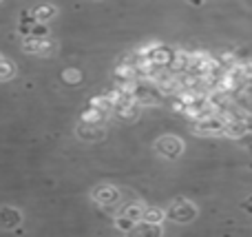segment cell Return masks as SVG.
I'll list each match as a JSON object with an SVG mask.
<instances>
[{
    "mask_svg": "<svg viewBox=\"0 0 252 237\" xmlns=\"http://www.w3.org/2000/svg\"><path fill=\"white\" fill-rule=\"evenodd\" d=\"M195 133H199V135H221L223 133V127H226V122H223L221 115H208V118H201V120H195Z\"/></svg>",
    "mask_w": 252,
    "mask_h": 237,
    "instance_id": "6da1fadb",
    "label": "cell"
},
{
    "mask_svg": "<svg viewBox=\"0 0 252 237\" xmlns=\"http://www.w3.org/2000/svg\"><path fill=\"white\" fill-rule=\"evenodd\" d=\"M195 215H197V208L190 202H182V200L168 208V217L175 222H190L195 220Z\"/></svg>",
    "mask_w": 252,
    "mask_h": 237,
    "instance_id": "7a4b0ae2",
    "label": "cell"
},
{
    "mask_svg": "<svg viewBox=\"0 0 252 237\" xmlns=\"http://www.w3.org/2000/svg\"><path fill=\"white\" fill-rule=\"evenodd\" d=\"M148 58L153 60L155 67H159V69H168L170 62H173V58H175V51L170 47H164V44H155L153 51L148 53Z\"/></svg>",
    "mask_w": 252,
    "mask_h": 237,
    "instance_id": "3957f363",
    "label": "cell"
},
{
    "mask_svg": "<svg viewBox=\"0 0 252 237\" xmlns=\"http://www.w3.org/2000/svg\"><path fill=\"white\" fill-rule=\"evenodd\" d=\"M182 149H184L182 142L173 135H166L157 142V151H159L161 155H166V158H177V155L182 153Z\"/></svg>",
    "mask_w": 252,
    "mask_h": 237,
    "instance_id": "277c9868",
    "label": "cell"
},
{
    "mask_svg": "<svg viewBox=\"0 0 252 237\" xmlns=\"http://www.w3.org/2000/svg\"><path fill=\"white\" fill-rule=\"evenodd\" d=\"M22 49H25L27 53H49L51 51V40L49 38H35V35H27Z\"/></svg>",
    "mask_w": 252,
    "mask_h": 237,
    "instance_id": "5b68a950",
    "label": "cell"
},
{
    "mask_svg": "<svg viewBox=\"0 0 252 237\" xmlns=\"http://www.w3.org/2000/svg\"><path fill=\"white\" fill-rule=\"evenodd\" d=\"M104 115H106L104 111H100V109L89 104V109H84V113H82V122L84 124H100L102 120H104Z\"/></svg>",
    "mask_w": 252,
    "mask_h": 237,
    "instance_id": "8992f818",
    "label": "cell"
},
{
    "mask_svg": "<svg viewBox=\"0 0 252 237\" xmlns=\"http://www.w3.org/2000/svg\"><path fill=\"white\" fill-rule=\"evenodd\" d=\"M95 200L100 204H115V200H118V191L111 189V186H102V189L95 191Z\"/></svg>",
    "mask_w": 252,
    "mask_h": 237,
    "instance_id": "52a82bcc",
    "label": "cell"
},
{
    "mask_svg": "<svg viewBox=\"0 0 252 237\" xmlns=\"http://www.w3.org/2000/svg\"><path fill=\"white\" fill-rule=\"evenodd\" d=\"M33 16L38 22H49L56 16V7H51V4H40V7L33 9Z\"/></svg>",
    "mask_w": 252,
    "mask_h": 237,
    "instance_id": "ba28073f",
    "label": "cell"
},
{
    "mask_svg": "<svg viewBox=\"0 0 252 237\" xmlns=\"http://www.w3.org/2000/svg\"><path fill=\"white\" fill-rule=\"evenodd\" d=\"M161 217H164V213L159 208H144L142 213V222H148V224H159Z\"/></svg>",
    "mask_w": 252,
    "mask_h": 237,
    "instance_id": "9c48e42d",
    "label": "cell"
},
{
    "mask_svg": "<svg viewBox=\"0 0 252 237\" xmlns=\"http://www.w3.org/2000/svg\"><path fill=\"white\" fill-rule=\"evenodd\" d=\"M80 135L87 137V140H97V137H102V131L97 124H87V127H80Z\"/></svg>",
    "mask_w": 252,
    "mask_h": 237,
    "instance_id": "30bf717a",
    "label": "cell"
},
{
    "mask_svg": "<svg viewBox=\"0 0 252 237\" xmlns=\"http://www.w3.org/2000/svg\"><path fill=\"white\" fill-rule=\"evenodd\" d=\"M142 213H144V206H139V204H133V206H126L124 208L122 215L130 217V220H135V222H142Z\"/></svg>",
    "mask_w": 252,
    "mask_h": 237,
    "instance_id": "8fae6325",
    "label": "cell"
},
{
    "mask_svg": "<svg viewBox=\"0 0 252 237\" xmlns=\"http://www.w3.org/2000/svg\"><path fill=\"white\" fill-rule=\"evenodd\" d=\"M115 226H118L120 231H124V233H130V231L135 229V220H130V217H126V215H120L118 220H115Z\"/></svg>",
    "mask_w": 252,
    "mask_h": 237,
    "instance_id": "7c38bea8",
    "label": "cell"
},
{
    "mask_svg": "<svg viewBox=\"0 0 252 237\" xmlns=\"http://www.w3.org/2000/svg\"><path fill=\"white\" fill-rule=\"evenodd\" d=\"M29 35H35V38H49V27L44 25V22H33Z\"/></svg>",
    "mask_w": 252,
    "mask_h": 237,
    "instance_id": "4fadbf2b",
    "label": "cell"
},
{
    "mask_svg": "<svg viewBox=\"0 0 252 237\" xmlns=\"http://www.w3.org/2000/svg\"><path fill=\"white\" fill-rule=\"evenodd\" d=\"M62 75H64V80H66L69 84H78L80 80H82V73H80L78 69H66Z\"/></svg>",
    "mask_w": 252,
    "mask_h": 237,
    "instance_id": "5bb4252c",
    "label": "cell"
},
{
    "mask_svg": "<svg viewBox=\"0 0 252 237\" xmlns=\"http://www.w3.org/2000/svg\"><path fill=\"white\" fill-rule=\"evenodd\" d=\"M13 75V65L7 60H0V80H7Z\"/></svg>",
    "mask_w": 252,
    "mask_h": 237,
    "instance_id": "9a60e30c",
    "label": "cell"
},
{
    "mask_svg": "<svg viewBox=\"0 0 252 237\" xmlns=\"http://www.w3.org/2000/svg\"><path fill=\"white\" fill-rule=\"evenodd\" d=\"M188 2H190V4H197V7H199V4L204 2V0H188Z\"/></svg>",
    "mask_w": 252,
    "mask_h": 237,
    "instance_id": "2e32d148",
    "label": "cell"
},
{
    "mask_svg": "<svg viewBox=\"0 0 252 237\" xmlns=\"http://www.w3.org/2000/svg\"><path fill=\"white\" fill-rule=\"evenodd\" d=\"M248 202H252V198H250V200H248Z\"/></svg>",
    "mask_w": 252,
    "mask_h": 237,
    "instance_id": "e0dca14e",
    "label": "cell"
},
{
    "mask_svg": "<svg viewBox=\"0 0 252 237\" xmlns=\"http://www.w3.org/2000/svg\"><path fill=\"white\" fill-rule=\"evenodd\" d=\"M0 60H2V58H0Z\"/></svg>",
    "mask_w": 252,
    "mask_h": 237,
    "instance_id": "ac0fdd59",
    "label": "cell"
}]
</instances>
